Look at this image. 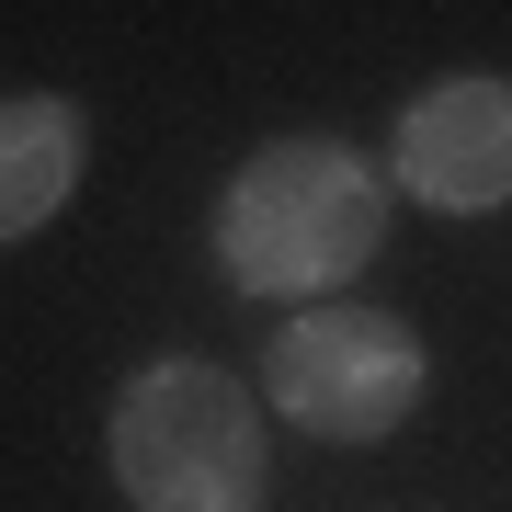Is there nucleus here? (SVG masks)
<instances>
[{
  "instance_id": "nucleus-1",
  "label": "nucleus",
  "mask_w": 512,
  "mask_h": 512,
  "mask_svg": "<svg viewBox=\"0 0 512 512\" xmlns=\"http://www.w3.org/2000/svg\"><path fill=\"white\" fill-rule=\"evenodd\" d=\"M387 171L342 137H274L217 194V274L262 308H319L387 251Z\"/></svg>"
},
{
  "instance_id": "nucleus-2",
  "label": "nucleus",
  "mask_w": 512,
  "mask_h": 512,
  "mask_svg": "<svg viewBox=\"0 0 512 512\" xmlns=\"http://www.w3.org/2000/svg\"><path fill=\"white\" fill-rule=\"evenodd\" d=\"M103 467L126 490V512H262V490H274L262 387H239L205 353H160L114 387Z\"/></svg>"
},
{
  "instance_id": "nucleus-3",
  "label": "nucleus",
  "mask_w": 512,
  "mask_h": 512,
  "mask_svg": "<svg viewBox=\"0 0 512 512\" xmlns=\"http://www.w3.org/2000/svg\"><path fill=\"white\" fill-rule=\"evenodd\" d=\"M421 387H433L421 330L387 319V308H365V296L296 308L274 330V353H262V410L296 421V433H319V444H387L421 410Z\"/></svg>"
},
{
  "instance_id": "nucleus-4",
  "label": "nucleus",
  "mask_w": 512,
  "mask_h": 512,
  "mask_svg": "<svg viewBox=\"0 0 512 512\" xmlns=\"http://www.w3.org/2000/svg\"><path fill=\"white\" fill-rule=\"evenodd\" d=\"M387 194H410L421 217H501L512 205V80L456 69L433 92H410L399 137H387Z\"/></svg>"
},
{
  "instance_id": "nucleus-5",
  "label": "nucleus",
  "mask_w": 512,
  "mask_h": 512,
  "mask_svg": "<svg viewBox=\"0 0 512 512\" xmlns=\"http://www.w3.org/2000/svg\"><path fill=\"white\" fill-rule=\"evenodd\" d=\"M92 171V114L69 92H0V251L35 239Z\"/></svg>"
}]
</instances>
